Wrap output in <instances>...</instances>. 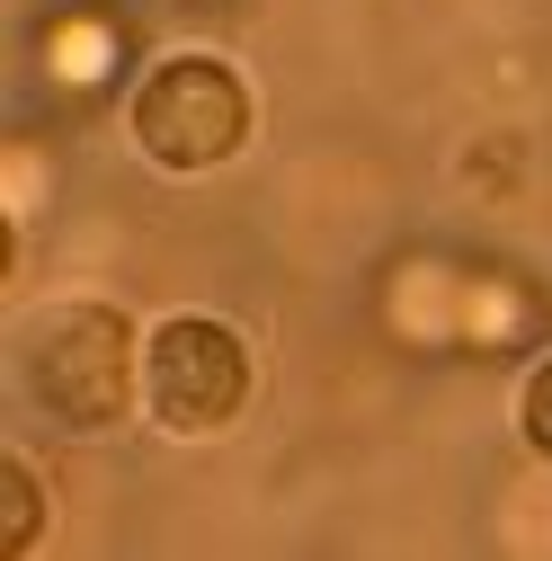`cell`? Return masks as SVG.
I'll list each match as a JSON object with an SVG mask.
<instances>
[{
    "instance_id": "cell-1",
    "label": "cell",
    "mask_w": 552,
    "mask_h": 561,
    "mask_svg": "<svg viewBox=\"0 0 552 561\" xmlns=\"http://www.w3.org/2000/svg\"><path fill=\"white\" fill-rule=\"evenodd\" d=\"M19 383L27 401L72 437H99L125 419L134 401V330L125 312L107 304H54L27 321V347H19Z\"/></svg>"
},
{
    "instance_id": "cell-2",
    "label": "cell",
    "mask_w": 552,
    "mask_h": 561,
    "mask_svg": "<svg viewBox=\"0 0 552 561\" xmlns=\"http://www.w3.org/2000/svg\"><path fill=\"white\" fill-rule=\"evenodd\" d=\"M241 134H250V99L232 81V62H215V54H179L134 90V144L170 179H196V170L232 161Z\"/></svg>"
},
{
    "instance_id": "cell-3",
    "label": "cell",
    "mask_w": 552,
    "mask_h": 561,
    "mask_svg": "<svg viewBox=\"0 0 552 561\" xmlns=\"http://www.w3.org/2000/svg\"><path fill=\"white\" fill-rule=\"evenodd\" d=\"M143 401H152L161 428H179V437H215L223 419L250 401V347H241V330L205 321V312L161 321L152 347H143Z\"/></svg>"
},
{
    "instance_id": "cell-4",
    "label": "cell",
    "mask_w": 552,
    "mask_h": 561,
    "mask_svg": "<svg viewBox=\"0 0 552 561\" xmlns=\"http://www.w3.org/2000/svg\"><path fill=\"white\" fill-rule=\"evenodd\" d=\"M0 490H10V552H27V543H36V508H45V500H36V472L10 455V463H0Z\"/></svg>"
},
{
    "instance_id": "cell-5",
    "label": "cell",
    "mask_w": 552,
    "mask_h": 561,
    "mask_svg": "<svg viewBox=\"0 0 552 561\" xmlns=\"http://www.w3.org/2000/svg\"><path fill=\"white\" fill-rule=\"evenodd\" d=\"M517 419H526V446H534V455L552 463V366H534V383H526Z\"/></svg>"
}]
</instances>
